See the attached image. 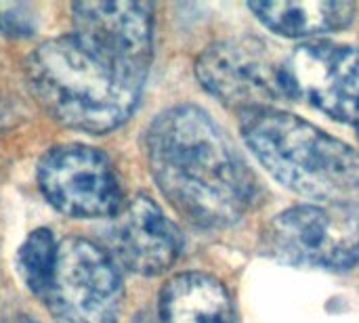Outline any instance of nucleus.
Here are the masks:
<instances>
[{
  "label": "nucleus",
  "mask_w": 359,
  "mask_h": 323,
  "mask_svg": "<svg viewBox=\"0 0 359 323\" xmlns=\"http://www.w3.org/2000/svg\"><path fill=\"white\" fill-rule=\"evenodd\" d=\"M57 261V244L48 229H36L27 235L17 252V269L25 282V286L44 296L55 271Z\"/></svg>",
  "instance_id": "12"
},
{
  "label": "nucleus",
  "mask_w": 359,
  "mask_h": 323,
  "mask_svg": "<svg viewBox=\"0 0 359 323\" xmlns=\"http://www.w3.org/2000/svg\"><path fill=\"white\" fill-rule=\"evenodd\" d=\"M145 149L158 189L187 223L223 229L252 208L257 179L236 143L204 109L177 105L156 116Z\"/></svg>",
  "instance_id": "2"
},
{
  "label": "nucleus",
  "mask_w": 359,
  "mask_h": 323,
  "mask_svg": "<svg viewBox=\"0 0 359 323\" xmlns=\"http://www.w3.org/2000/svg\"><path fill=\"white\" fill-rule=\"evenodd\" d=\"M15 118H17V109H15L8 101H2V99H0V128L13 124Z\"/></svg>",
  "instance_id": "14"
},
{
  "label": "nucleus",
  "mask_w": 359,
  "mask_h": 323,
  "mask_svg": "<svg viewBox=\"0 0 359 323\" xmlns=\"http://www.w3.org/2000/svg\"><path fill=\"white\" fill-rule=\"evenodd\" d=\"M160 319L162 323H238L225 284L200 271L175 275L164 286Z\"/></svg>",
  "instance_id": "10"
},
{
  "label": "nucleus",
  "mask_w": 359,
  "mask_h": 323,
  "mask_svg": "<svg viewBox=\"0 0 359 323\" xmlns=\"http://www.w3.org/2000/svg\"><path fill=\"white\" fill-rule=\"evenodd\" d=\"M284 76L290 97L337 122L359 124V46L305 42L284 59Z\"/></svg>",
  "instance_id": "8"
},
{
  "label": "nucleus",
  "mask_w": 359,
  "mask_h": 323,
  "mask_svg": "<svg viewBox=\"0 0 359 323\" xmlns=\"http://www.w3.org/2000/svg\"><path fill=\"white\" fill-rule=\"evenodd\" d=\"M261 248L297 267L351 269L359 265V206L305 204L269 221Z\"/></svg>",
  "instance_id": "4"
},
{
  "label": "nucleus",
  "mask_w": 359,
  "mask_h": 323,
  "mask_svg": "<svg viewBox=\"0 0 359 323\" xmlns=\"http://www.w3.org/2000/svg\"><path fill=\"white\" fill-rule=\"evenodd\" d=\"M36 8L25 2H0V34L25 38L36 32Z\"/></svg>",
  "instance_id": "13"
},
{
  "label": "nucleus",
  "mask_w": 359,
  "mask_h": 323,
  "mask_svg": "<svg viewBox=\"0 0 359 323\" xmlns=\"http://www.w3.org/2000/svg\"><path fill=\"white\" fill-rule=\"evenodd\" d=\"M111 219L107 250L116 265L137 275H160L177 263L181 233L151 198L137 195Z\"/></svg>",
  "instance_id": "9"
},
{
  "label": "nucleus",
  "mask_w": 359,
  "mask_h": 323,
  "mask_svg": "<svg viewBox=\"0 0 359 323\" xmlns=\"http://www.w3.org/2000/svg\"><path fill=\"white\" fill-rule=\"evenodd\" d=\"M44 301L55 323H116L124 301L116 261L88 240L61 242Z\"/></svg>",
  "instance_id": "6"
},
{
  "label": "nucleus",
  "mask_w": 359,
  "mask_h": 323,
  "mask_svg": "<svg viewBox=\"0 0 359 323\" xmlns=\"http://www.w3.org/2000/svg\"><path fill=\"white\" fill-rule=\"evenodd\" d=\"M358 130H359V124H358Z\"/></svg>",
  "instance_id": "15"
},
{
  "label": "nucleus",
  "mask_w": 359,
  "mask_h": 323,
  "mask_svg": "<svg viewBox=\"0 0 359 323\" xmlns=\"http://www.w3.org/2000/svg\"><path fill=\"white\" fill-rule=\"evenodd\" d=\"M248 8L267 29L284 38H311L345 29L358 13L355 4L332 0L250 2Z\"/></svg>",
  "instance_id": "11"
},
{
  "label": "nucleus",
  "mask_w": 359,
  "mask_h": 323,
  "mask_svg": "<svg viewBox=\"0 0 359 323\" xmlns=\"http://www.w3.org/2000/svg\"><path fill=\"white\" fill-rule=\"evenodd\" d=\"M196 78L206 92L242 114L280 109V103L292 99L284 61L276 59L267 42L252 36L206 46L196 61Z\"/></svg>",
  "instance_id": "5"
},
{
  "label": "nucleus",
  "mask_w": 359,
  "mask_h": 323,
  "mask_svg": "<svg viewBox=\"0 0 359 323\" xmlns=\"http://www.w3.org/2000/svg\"><path fill=\"white\" fill-rule=\"evenodd\" d=\"M242 139L286 189L324 204H359V151L316 124L284 111H246Z\"/></svg>",
  "instance_id": "3"
},
{
  "label": "nucleus",
  "mask_w": 359,
  "mask_h": 323,
  "mask_svg": "<svg viewBox=\"0 0 359 323\" xmlns=\"http://www.w3.org/2000/svg\"><path fill=\"white\" fill-rule=\"evenodd\" d=\"M154 46L147 2H78L74 32L42 42L27 59L40 105L61 124L109 132L139 105Z\"/></svg>",
  "instance_id": "1"
},
{
  "label": "nucleus",
  "mask_w": 359,
  "mask_h": 323,
  "mask_svg": "<svg viewBox=\"0 0 359 323\" xmlns=\"http://www.w3.org/2000/svg\"><path fill=\"white\" fill-rule=\"evenodd\" d=\"M38 185L53 208L78 219L114 217L124 204L109 160L86 145H61L44 153Z\"/></svg>",
  "instance_id": "7"
}]
</instances>
